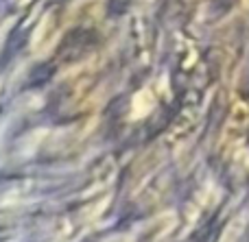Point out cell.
Returning a JSON list of instances; mask_svg holds the SVG:
<instances>
[{
  "label": "cell",
  "mask_w": 249,
  "mask_h": 242,
  "mask_svg": "<svg viewBox=\"0 0 249 242\" xmlns=\"http://www.w3.org/2000/svg\"><path fill=\"white\" fill-rule=\"evenodd\" d=\"M48 22H51V17H44L42 22H39V26H37V31H35V35H33V44H39V39L44 37V35H46V24Z\"/></svg>",
  "instance_id": "6da1fadb"
}]
</instances>
